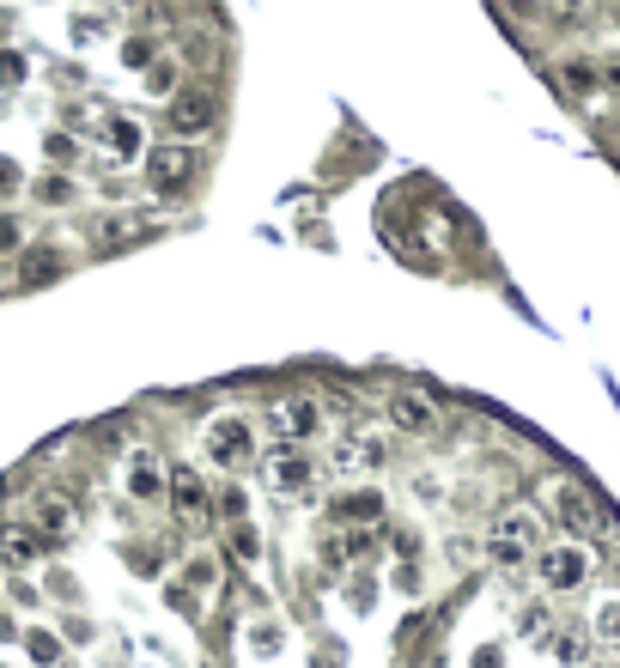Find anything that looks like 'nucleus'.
<instances>
[{"mask_svg":"<svg viewBox=\"0 0 620 668\" xmlns=\"http://www.w3.org/2000/svg\"><path fill=\"white\" fill-rule=\"evenodd\" d=\"M536 553H541V511L536 505H505L487 529V559L499 565V571H517V565H529Z\"/></svg>","mask_w":620,"mask_h":668,"instance_id":"1","label":"nucleus"},{"mask_svg":"<svg viewBox=\"0 0 620 668\" xmlns=\"http://www.w3.org/2000/svg\"><path fill=\"white\" fill-rule=\"evenodd\" d=\"M201 450H207L213 468L244 474L256 462V420L244 414V407H219V414L201 426Z\"/></svg>","mask_w":620,"mask_h":668,"instance_id":"2","label":"nucleus"},{"mask_svg":"<svg viewBox=\"0 0 620 668\" xmlns=\"http://www.w3.org/2000/svg\"><path fill=\"white\" fill-rule=\"evenodd\" d=\"M536 577H541V590H584L590 584V547L584 541H560V547H541L536 553Z\"/></svg>","mask_w":620,"mask_h":668,"instance_id":"3","label":"nucleus"},{"mask_svg":"<svg viewBox=\"0 0 620 668\" xmlns=\"http://www.w3.org/2000/svg\"><path fill=\"white\" fill-rule=\"evenodd\" d=\"M122 492H128L134 505H159V498H171V468L159 462V450L134 444L128 456H122Z\"/></svg>","mask_w":620,"mask_h":668,"instance_id":"4","label":"nucleus"},{"mask_svg":"<svg viewBox=\"0 0 620 668\" xmlns=\"http://www.w3.org/2000/svg\"><path fill=\"white\" fill-rule=\"evenodd\" d=\"M146 183H153V195H183L195 183V146L183 140L146 146Z\"/></svg>","mask_w":620,"mask_h":668,"instance_id":"5","label":"nucleus"},{"mask_svg":"<svg viewBox=\"0 0 620 668\" xmlns=\"http://www.w3.org/2000/svg\"><path fill=\"white\" fill-rule=\"evenodd\" d=\"M390 462V432H377V426H353V432L335 438V468L341 474H371Z\"/></svg>","mask_w":620,"mask_h":668,"instance_id":"6","label":"nucleus"},{"mask_svg":"<svg viewBox=\"0 0 620 668\" xmlns=\"http://www.w3.org/2000/svg\"><path fill=\"white\" fill-rule=\"evenodd\" d=\"M268 420H274V432L292 444H304V438H323V401L317 395H280L274 407H268Z\"/></svg>","mask_w":620,"mask_h":668,"instance_id":"7","label":"nucleus"},{"mask_svg":"<svg viewBox=\"0 0 620 668\" xmlns=\"http://www.w3.org/2000/svg\"><path fill=\"white\" fill-rule=\"evenodd\" d=\"M548 511H554L572 535H596V529H602V511H596V498L584 492L578 480H548Z\"/></svg>","mask_w":620,"mask_h":668,"instance_id":"8","label":"nucleus"},{"mask_svg":"<svg viewBox=\"0 0 620 668\" xmlns=\"http://www.w3.org/2000/svg\"><path fill=\"white\" fill-rule=\"evenodd\" d=\"M31 529H37V541L49 547V541H74L80 535V511H74V498L67 492H37L31 498Z\"/></svg>","mask_w":620,"mask_h":668,"instance_id":"9","label":"nucleus"},{"mask_svg":"<svg viewBox=\"0 0 620 668\" xmlns=\"http://www.w3.org/2000/svg\"><path fill=\"white\" fill-rule=\"evenodd\" d=\"M262 480H268V492H280V498H304L311 492V480H317V468L298 456V450H268L262 456Z\"/></svg>","mask_w":620,"mask_h":668,"instance_id":"10","label":"nucleus"},{"mask_svg":"<svg viewBox=\"0 0 620 668\" xmlns=\"http://www.w3.org/2000/svg\"><path fill=\"white\" fill-rule=\"evenodd\" d=\"M438 426V401L426 389H390V432L426 438Z\"/></svg>","mask_w":620,"mask_h":668,"instance_id":"11","label":"nucleus"},{"mask_svg":"<svg viewBox=\"0 0 620 668\" xmlns=\"http://www.w3.org/2000/svg\"><path fill=\"white\" fill-rule=\"evenodd\" d=\"M213 122H219V98H213L207 86H195V92H177V98H171V134H177V140H189V134H207Z\"/></svg>","mask_w":620,"mask_h":668,"instance_id":"12","label":"nucleus"},{"mask_svg":"<svg viewBox=\"0 0 620 668\" xmlns=\"http://www.w3.org/2000/svg\"><path fill=\"white\" fill-rule=\"evenodd\" d=\"M171 505H177V517H183V523H207V517H213L207 480H201L195 468H177L171 474Z\"/></svg>","mask_w":620,"mask_h":668,"instance_id":"13","label":"nucleus"},{"mask_svg":"<svg viewBox=\"0 0 620 668\" xmlns=\"http://www.w3.org/2000/svg\"><path fill=\"white\" fill-rule=\"evenodd\" d=\"M37 559H43L37 529H0V565H7V571H31Z\"/></svg>","mask_w":620,"mask_h":668,"instance_id":"14","label":"nucleus"},{"mask_svg":"<svg viewBox=\"0 0 620 668\" xmlns=\"http://www.w3.org/2000/svg\"><path fill=\"white\" fill-rule=\"evenodd\" d=\"M590 632H596V644L620 650V596H602V602L590 608Z\"/></svg>","mask_w":620,"mask_h":668,"instance_id":"15","label":"nucleus"},{"mask_svg":"<svg viewBox=\"0 0 620 668\" xmlns=\"http://www.w3.org/2000/svg\"><path fill=\"white\" fill-rule=\"evenodd\" d=\"M55 274H61V256H55V249H31L25 262H19V286H49Z\"/></svg>","mask_w":620,"mask_h":668,"instance_id":"16","label":"nucleus"},{"mask_svg":"<svg viewBox=\"0 0 620 668\" xmlns=\"http://www.w3.org/2000/svg\"><path fill=\"white\" fill-rule=\"evenodd\" d=\"M104 140H110V152H116V158H134V152L146 146V134H140V122H128V116H110Z\"/></svg>","mask_w":620,"mask_h":668,"instance_id":"17","label":"nucleus"},{"mask_svg":"<svg viewBox=\"0 0 620 668\" xmlns=\"http://www.w3.org/2000/svg\"><path fill=\"white\" fill-rule=\"evenodd\" d=\"M377 511H383V492H377V486H359V492L341 498V517H353V523H365V517H377Z\"/></svg>","mask_w":620,"mask_h":668,"instance_id":"18","label":"nucleus"},{"mask_svg":"<svg viewBox=\"0 0 620 668\" xmlns=\"http://www.w3.org/2000/svg\"><path fill=\"white\" fill-rule=\"evenodd\" d=\"M134 237H146V213H116V219L104 225V244H134Z\"/></svg>","mask_w":620,"mask_h":668,"instance_id":"19","label":"nucleus"},{"mask_svg":"<svg viewBox=\"0 0 620 668\" xmlns=\"http://www.w3.org/2000/svg\"><path fill=\"white\" fill-rule=\"evenodd\" d=\"M225 547H232V559H244V565H256L262 559V535H256L250 523H238L232 535H225Z\"/></svg>","mask_w":620,"mask_h":668,"instance_id":"20","label":"nucleus"},{"mask_svg":"<svg viewBox=\"0 0 620 668\" xmlns=\"http://www.w3.org/2000/svg\"><path fill=\"white\" fill-rule=\"evenodd\" d=\"M146 92H153V98H177V61H165V55H159V61L146 67Z\"/></svg>","mask_w":620,"mask_h":668,"instance_id":"21","label":"nucleus"},{"mask_svg":"<svg viewBox=\"0 0 620 668\" xmlns=\"http://www.w3.org/2000/svg\"><path fill=\"white\" fill-rule=\"evenodd\" d=\"M560 86H566V92H578V98H590L596 92V73L584 61H560Z\"/></svg>","mask_w":620,"mask_h":668,"instance_id":"22","label":"nucleus"},{"mask_svg":"<svg viewBox=\"0 0 620 668\" xmlns=\"http://www.w3.org/2000/svg\"><path fill=\"white\" fill-rule=\"evenodd\" d=\"M37 201L43 207H67V201H74V183H67V177H37Z\"/></svg>","mask_w":620,"mask_h":668,"instance_id":"23","label":"nucleus"},{"mask_svg":"<svg viewBox=\"0 0 620 668\" xmlns=\"http://www.w3.org/2000/svg\"><path fill=\"white\" fill-rule=\"evenodd\" d=\"M219 517H225L232 529H238V523H250V505H244V492H238V486H225V492H219Z\"/></svg>","mask_w":620,"mask_h":668,"instance_id":"24","label":"nucleus"},{"mask_svg":"<svg viewBox=\"0 0 620 668\" xmlns=\"http://www.w3.org/2000/svg\"><path fill=\"white\" fill-rule=\"evenodd\" d=\"M25 644H31V663H43V668L61 663V644H55L49 632H25Z\"/></svg>","mask_w":620,"mask_h":668,"instance_id":"25","label":"nucleus"},{"mask_svg":"<svg viewBox=\"0 0 620 668\" xmlns=\"http://www.w3.org/2000/svg\"><path fill=\"white\" fill-rule=\"evenodd\" d=\"M414 498H420V505H438V498H444V474L420 468V474H414Z\"/></svg>","mask_w":620,"mask_h":668,"instance_id":"26","label":"nucleus"},{"mask_svg":"<svg viewBox=\"0 0 620 668\" xmlns=\"http://www.w3.org/2000/svg\"><path fill=\"white\" fill-rule=\"evenodd\" d=\"M19 249H25V225L13 213H0V256H19Z\"/></svg>","mask_w":620,"mask_h":668,"instance_id":"27","label":"nucleus"},{"mask_svg":"<svg viewBox=\"0 0 620 668\" xmlns=\"http://www.w3.org/2000/svg\"><path fill=\"white\" fill-rule=\"evenodd\" d=\"M122 61H128V67H140V73H146V67L159 61V49H153L146 37H128V43H122Z\"/></svg>","mask_w":620,"mask_h":668,"instance_id":"28","label":"nucleus"},{"mask_svg":"<svg viewBox=\"0 0 620 668\" xmlns=\"http://www.w3.org/2000/svg\"><path fill=\"white\" fill-rule=\"evenodd\" d=\"M43 152H49L55 165H74V134H49V140H43Z\"/></svg>","mask_w":620,"mask_h":668,"instance_id":"29","label":"nucleus"},{"mask_svg":"<svg viewBox=\"0 0 620 668\" xmlns=\"http://www.w3.org/2000/svg\"><path fill=\"white\" fill-rule=\"evenodd\" d=\"M19 183H25V177H19V165H13V158H0V195H13Z\"/></svg>","mask_w":620,"mask_h":668,"instance_id":"30","label":"nucleus"},{"mask_svg":"<svg viewBox=\"0 0 620 668\" xmlns=\"http://www.w3.org/2000/svg\"><path fill=\"white\" fill-rule=\"evenodd\" d=\"M554 656L560 663H584V644L578 638H554Z\"/></svg>","mask_w":620,"mask_h":668,"instance_id":"31","label":"nucleus"},{"mask_svg":"<svg viewBox=\"0 0 620 668\" xmlns=\"http://www.w3.org/2000/svg\"><path fill=\"white\" fill-rule=\"evenodd\" d=\"M0 79H25V61H19V55H0Z\"/></svg>","mask_w":620,"mask_h":668,"instance_id":"32","label":"nucleus"},{"mask_svg":"<svg viewBox=\"0 0 620 668\" xmlns=\"http://www.w3.org/2000/svg\"><path fill=\"white\" fill-rule=\"evenodd\" d=\"M0 638H13V620H7V614H0Z\"/></svg>","mask_w":620,"mask_h":668,"instance_id":"33","label":"nucleus"},{"mask_svg":"<svg viewBox=\"0 0 620 668\" xmlns=\"http://www.w3.org/2000/svg\"><path fill=\"white\" fill-rule=\"evenodd\" d=\"M608 86H615V92H620V67H608Z\"/></svg>","mask_w":620,"mask_h":668,"instance_id":"34","label":"nucleus"}]
</instances>
